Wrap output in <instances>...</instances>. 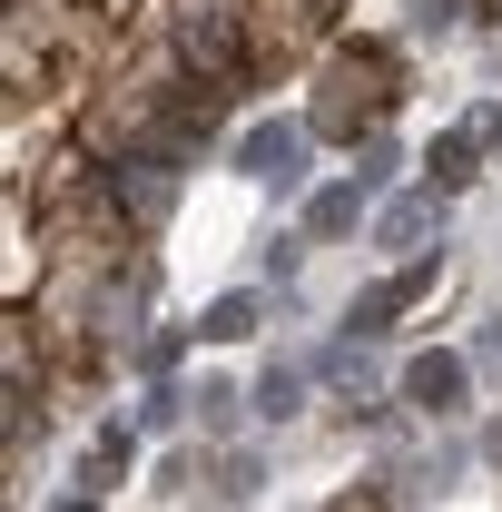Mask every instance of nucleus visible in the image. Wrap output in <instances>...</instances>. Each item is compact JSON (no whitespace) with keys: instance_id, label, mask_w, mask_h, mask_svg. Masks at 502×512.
Returning a JSON list of instances; mask_svg holds the SVG:
<instances>
[{"instance_id":"1","label":"nucleus","mask_w":502,"mask_h":512,"mask_svg":"<svg viewBox=\"0 0 502 512\" xmlns=\"http://www.w3.org/2000/svg\"><path fill=\"white\" fill-rule=\"evenodd\" d=\"M178 50H188L207 79H237V10H227V0H188V10H178Z\"/></svg>"},{"instance_id":"2","label":"nucleus","mask_w":502,"mask_h":512,"mask_svg":"<svg viewBox=\"0 0 502 512\" xmlns=\"http://www.w3.org/2000/svg\"><path fill=\"white\" fill-rule=\"evenodd\" d=\"M384 109V60H335V79H325V109H315V128H345L355 119H375Z\"/></svg>"},{"instance_id":"3","label":"nucleus","mask_w":502,"mask_h":512,"mask_svg":"<svg viewBox=\"0 0 502 512\" xmlns=\"http://www.w3.org/2000/svg\"><path fill=\"white\" fill-rule=\"evenodd\" d=\"M237 168H247V178H266V188H296V178H306V138H296L286 119H266V128H247V138H237Z\"/></svg>"},{"instance_id":"4","label":"nucleus","mask_w":502,"mask_h":512,"mask_svg":"<svg viewBox=\"0 0 502 512\" xmlns=\"http://www.w3.org/2000/svg\"><path fill=\"white\" fill-rule=\"evenodd\" d=\"M434 276H443L434 256H414V266H394V276H384L375 296H365V306H355V335H384V325L404 316V306H414V296H434Z\"/></svg>"},{"instance_id":"5","label":"nucleus","mask_w":502,"mask_h":512,"mask_svg":"<svg viewBox=\"0 0 502 512\" xmlns=\"http://www.w3.org/2000/svg\"><path fill=\"white\" fill-rule=\"evenodd\" d=\"M404 404L414 414H463V355H414L404 365Z\"/></svg>"},{"instance_id":"6","label":"nucleus","mask_w":502,"mask_h":512,"mask_svg":"<svg viewBox=\"0 0 502 512\" xmlns=\"http://www.w3.org/2000/svg\"><path fill=\"white\" fill-rule=\"evenodd\" d=\"M434 217H443V188H424V197H394V207L375 217V247L414 266V247H424V227H434Z\"/></svg>"},{"instance_id":"7","label":"nucleus","mask_w":502,"mask_h":512,"mask_svg":"<svg viewBox=\"0 0 502 512\" xmlns=\"http://www.w3.org/2000/svg\"><path fill=\"white\" fill-rule=\"evenodd\" d=\"M256 414H266V424L306 414V375H296V365H266V375H256Z\"/></svg>"},{"instance_id":"8","label":"nucleus","mask_w":502,"mask_h":512,"mask_svg":"<svg viewBox=\"0 0 502 512\" xmlns=\"http://www.w3.org/2000/svg\"><path fill=\"white\" fill-rule=\"evenodd\" d=\"M355 217H365V188L345 178V188H325V197H315V207H306V237H345Z\"/></svg>"},{"instance_id":"9","label":"nucleus","mask_w":502,"mask_h":512,"mask_svg":"<svg viewBox=\"0 0 502 512\" xmlns=\"http://www.w3.org/2000/svg\"><path fill=\"white\" fill-rule=\"evenodd\" d=\"M197 335H207V345H237V335H256V296H217V306L197 316Z\"/></svg>"},{"instance_id":"10","label":"nucleus","mask_w":502,"mask_h":512,"mask_svg":"<svg viewBox=\"0 0 502 512\" xmlns=\"http://www.w3.org/2000/svg\"><path fill=\"white\" fill-rule=\"evenodd\" d=\"M463 178H473V128H463V138H443V148H434V188H463Z\"/></svg>"},{"instance_id":"11","label":"nucleus","mask_w":502,"mask_h":512,"mask_svg":"<svg viewBox=\"0 0 502 512\" xmlns=\"http://www.w3.org/2000/svg\"><path fill=\"white\" fill-rule=\"evenodd\" d=\"M188 404H197V424H227V414H237V384H227V375H207Z\"/></svg>"},{"instance_id":"12","label":"nucleus","mask_w":502,"mask_h":512,"mask_svg":"<svg viewBox=\"0 0 502 512\" xmlns=\"http://www.w3.org/2000/svg\"><path fill=\"white\" fill-rule=\"evenodd\" d=\"M217 493L247 503V493H256V453H227V463H217Z\"/></svg>"},{"instance_id":"13","label":"nucleus","mask_w":502,"mask_h":512,"mask_svg":"<svg viewBox=\"0 0 502 512\" xmlns=\"http://www.w3.org/2000/svg\"><path fill=\"white\" fill-rule=\"evenodd\" d=\"M453 20H463V0H424L414 10V30H453Z\"/></svg>"},{"instance_id":"14","label":"nucleus","mask_w":502,"mask_h":512,"mask_svg":"<svg viewBox=\"0 0 502 512\" xmlns=\"http://www.w3.org/2000/svg\"><path fill=\"white\" fill-rule=\"evenodd\" d=\"M483 365H502V316H493V335H483Z\"/></svg>"},{"instance_id":"15","label":"nucleus","mask_w":502,"mask_h":512,"mask_svg":"<svg viewBox=\"0 0 502 512\" xmlns=\"http://www.w3.org/2000/svg\"><path fill=\"white\" fill-rule=\"evenodd\" d=\"M483 10H493V20H502V0H483Z\"/></svg>"}]
</instances>
